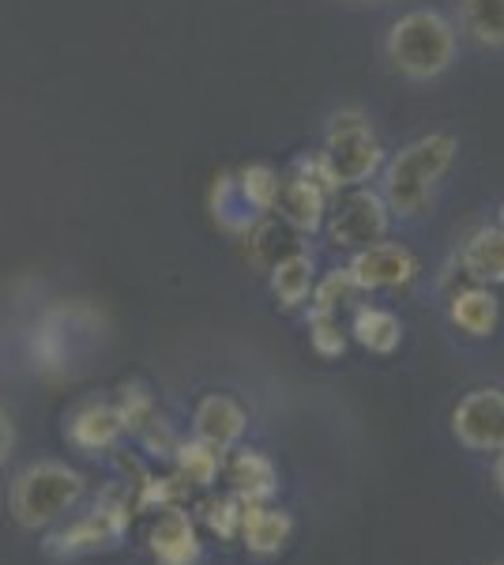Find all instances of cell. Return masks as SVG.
<instances>
[{
	"instance_id": "6da1fadb",
	"label": "cell",
	"mask_w": 504,
	"mask_h": 565,
	"mask_svg": "<svg viewBox=\"0 0 504 565\" xmlns=\"http://www.w3.org/2000/svg\"><path fill=\"white\" fill-rule=\"evenodd\" d=\"M455 154H460V140L452 132H426L418 140L403 143L392 159H384L380 196L388 212L399 218H415L426 212L437 185L452 170Z\"/></svg>"
},
{
	"instance_id": "7a4b0ae2",
	"label": "cell",
	"mask_w": 504,
	"mask_h": 565,
	"mask_svg": "<svg viewBox=\"0 0 504 565\" xmlns=\"http://www.w3.org/2000/svg\"><path fill=\"white\" fill-rule=\"evenodd\" d=\"M455 53H460L455 26L444 12H437V8H410V12H403L399 20L388 26V39H384V57H388V65L396 68L403 79H410V84L441 79L444 72L455 65Z\"/></svg>"
},
{
	"instance_id": "3957f363",
	"label": "cell",
	"mask_w": 504,
	"mask_h": 565,
	"mask_svg": "<svg viewBox=\"0 0 504 565\" xmlns=\"http://www.w3.org/2000/svg\"><path fill=\"white\" fill-rule=\"evenodd\" d=\"M87 494V479L76 468L61 460L26 463L8 487V516L23 532H42V527L61 524Z\"/></svg>"
},
{
	"instance_id": "277c9868",
	"label": "cell",
	"mask_w": 504,
	"mask_h": 565,
	"mask_svg": "<svg viewBox=\"0 0 504 565\" xmlns=\"http://www.w3.org/2000/svg\"><path fill=\"white\" fill-rule=\"evenodd\" d=\"M320 162H324V174L332 178L335 193L339 189H354L365 185L380 174L384 167V143L373 121L362 114V109H335L328 117L324 129V148L317 151Z\"/></svg>"
},
{
	"instance_id": "5b68a950",
	"label": "cell",
	"mask_w": 504,
	"mask_h": 565,
	"mask_svg": "<svg viewBox=\"0 0 504 565\" xmlns=\"http://www.w3.org/2000/svg\"><path fill=\"white\" fill-rule=\"evenodd\" d=\"M324 226L335 249L357 253V249H365V245H377L388 238L392 212H388V204H384L380 189L354 185V189H339L335 193V200L328 204Z\"/></svg>"
},
{
	"instance_id": "8992f818",
	"label": "cell",
	"mask_w": 504,
	"mask_h": 565,
	"mask_svg": "<svg viewBox=\"0 0 504 565\" xmlns=\"http://www.w3.org/2000/svg\"><path fill=\"white\" fill-rule=\"evenodd\" d=\"M128 532V505L117 498H103L87 513L72 516L68 524L45 535V554L50 558H87L98 551H114Z\"/></svg>"
},
{
	"instance_id": "52a82bcc",
	"label": "cell",
	"mask_w": 504,
	"mask_h": 565,
	"mask_svg": "<svg viewBox=\"0 0 504 565\" xmlns=\"http://www.w3.org/2000/svg\"><path fill=\"white\" fill-rule=\"evenodd\" d=\"M332 196H335V185H332V178L324 174V162H320V154H309V159H298L294 174L282 178L279 200H275L271 212H279V218L290 231L317 234L328 218Z\"/></svg>"
},
{
	"instance_id": "ba28073f",
	"label": "cell",
	"mask_w": 504,
	"mask_h": 565,
	"mask_svg": "<svg viewBox=\"0 0 504 565\" xmlns=\"http://www.w3.org/2000/svg\"><path fill=\"white\" fill-rule=\"evenodd\" d=\"M452 434L471 452H501L504 449V392L501 388H471L452 407Z\"/></svg>"
},
{
	"instance_id": "9c48e42d",
	"label": "cell",
	"mask_w": 504,
	"mask_h": 565,
	"mask_svg": "<svg viewBox=\"0 0 504 565\" xmlns=\"http://www.w3.org/2000/svg\"><path fill=\"white\" fill-rule=\"evenodd\" d=\"M346 271L354 276L357 290H399L418 276V257L399 242H377L351 253Z\"/></svg>"
},
{
	"instance_id": "30bf717a",
	"label": "cell",
	"mask_w": 504,
	"mask_h": 565,
	"mask_svg": "<svg viewBox=\"0 0 504 565\" xmlns=\"http://www.w3.org/2000/svg\"><path fill=\"white\" fill-rule=\"evenodd\" d=\"M148 551L159 565H200L204 543H200L196 521L181 505H167L148 532Z\"/></svg>"
},
{
	"instance_id": "8fae6325",
	"label": "cell",
	"mask_w": 504,
	"mask_h": 565,
	"mask_svg": "<svg viewBox=\"0 0 504 565\" xmlns=\"http://www.w3.org/2000/svg\"><path fill=\"white\" fill-rule=\"evenodd\" d=\"M192 430H196L200 441L211 445V449L230 452L245 437V430H249V415H245V407L237 404L234 396H226V392H207L196 404V412H192Z\"/></svg>"
},
{
	"instance_id": "7c38bea8",
	"label": "cell",
	"mask_w": 504,
	"mask_h": 565,
	"mask_svg": "<svg viewBox=\"0 0 504 565\" xmlns=\"http://www.w3.org/2000/svg\"><path fill=\"white\" fill-rule=\"evenodd\" d=\"M290 535H294V516L287 509H275L271 501H245L242 532H237L245 551L256 558H271V554L287 551Z\"/></svg>"
},
{
	"instance_id": "4fadbf2b",
	"label": "cell",
	"mask_w": 504,
	"mask_h": 565,
	"mask_svg": "<svg viewBox=\"0 0 504 565\" xmlns=\"http://www.w3.org/2000/svg\"><path fill=\"white\" fill-rule=\"evenodd\" d=\"M223 476L230 482V494L242 501H271L279 494V468L256 449H234L223 460Z\"/></svg>"
},
{
	"instance_id": "5bb4252c",
	"label": "cell",
	"mask_w": 504,
	"mask_h": 565,
	"mask_svg": "<svg viewBox=\"0 0 504 565\" xmlns=\"http://www.w3.org/2000/svg\"><path fill=\"white\" fill-rule=\"evenodd\" d=\"M68 437L84 452H106L125 437V418L117 412V404L90 399V404H84L68 418Z\"/></svg>"
},
{
	"instance_id": "9a60e30c",
	"label": "cell",
	"mask_w": 504,
	"mask_h": 565,
	"mask_svg": "<svg viewBox=\"0 0 504 565\" xmlns=\"http://www.w3.org/2000/svg\"><path fill=\"white\" fill-rule=\"evenodd\" d=\"M448 317L471 340H485V335L497 332L501 324V298L493 295V287L471 282V287L455 290L452 302H448Z\"/></svg>"
},
{
	"instance_id": "2e32d148",
	"label": "cell",
	"mask_w": 504,
	"mask_h": 565,
	"mask_svg": "<svg viewBox=\"0 0 504 565\" xmlns=\"http://www.w3.org/2000/svg\"><path fill=\"white\" fill-rule=\"evenodd\" d=\"M463 276L482 287H504V231L497 223L479 226L460 249Z\"/></svg>"
},
{
	"instance_id": "e0dca14e",
	"label": "cell",
	"mask_w": 504,
	"mask_h": 565,
	"mask_svg": "<svg viewBox=\"0 0 504 565\" xmlns=\"http://www.w3.org/2000/svg\"><path fill=\"white\" fill-rule=\"evenodd\" d=\"M268 279H271V290H275V298H279L282 309L305 306L309 295H313V282H317L313 253H305V249L287 253V257L275 260L268 268Z\"/></svg>"
},
{
	"instance_id": "ac0fdd59",
	"label": "cell",
	"mask_w": 504,
	"mask_h": 565,
	"mask_svg": "<svg viewBox=\"0 0 504 565\" xmlns=\"http://www.w3.org/2000/svg\"><path fill=\"white\" fill-rule=\"evenodd\" d=\"M245 249H249V260L256 268L268 271L275 260H282L287 253L301 249V245H298V231H290L282 218H271V212H268L245 231Z\"/></svg>"
},
{
	"instance_id": "d6986e66",
	"label": "cell",
	"mask_w": 504,
	"mask_h": 565,
	"mask_svg": "<svg viewBox=\"0 0 504 565\" xmlns=\"http://www.w3.org/2000/svg\"><path fill=\"white\" fill-rule=\"evenodd\" d=\"M351 332H354V340L373 354H392V351H399V343H403V321L392 309H380V306H357Z\"/></svg>"
},
{
	"instance_id": "ffe728a7",
	"label": "cell",
	"mask_w": 504,
	"mask_h": 565,
	"mask_svg": "<svg viewBox=\"0 0 504 565\" xmlns=\"http://www.w3.org/2000/svg\"><path fill=\"white\" fill-rule=\"evenodd\" d=\"M460 23L485 50H504V0H460Z\"/></svg>"
},
{
	"instance_id": "44dd1931",
	"label": "cell",
	"mask_w": 504,
	"mask_h": 565,
	"mask_svg": "<svg viewBox=\"0 0 504 565\" xmlns=\"http://www.w3.org/2000/svg\"><path fill=\"white\" fill-rule=\"evenodd\" d=\"M211 212H215V218L230 234H245L256 223V218H260L249 207V200L242 196V189H237L234 174H223V178L215 181V189H211Z\"/></svg>"
},
{
	"instance_id": "7402d4cb",
	"label": "cell",
	"mask_w": 504,
	"mask_h": 565,
	"mask_svg": "<svg viewBox=\"0 0 504 565\" xmlns=\"http://www.w3.org/2000/svg\"><path fill=\"white\" fill-rule=\"evenodd\" d=\"M173 460H178V476L189 482V487H211L223 471V452L211 449L196 437V441H181L173 449Z\"/></svg>"
},
{
	"instance_id": "603a6c76",
	"label": "cell",
	"mask_w": 504,
	"mask_h": 565,
	"mask_svg": "<svg viewBox=\"0 0 504 565\" xmlns=\"http://www.w3.org/2000/svg\"><path fill=\"white\" fill-rule=\"evenodd\" d=\"M237 189H242V196L249 200V207L256 215H268L275 207V200H279V170L268 167V162H249V167H242L234 174Z\"/></svg>"
},
{
	"instance_id": "cb8c5ba5",
	"label": "cell",
	"mask_w": 504,
	"mask_h": 565,
	"mask_svg": "<svg viewBox=\"0 0 504 565\" xmlns=\"http://www.w3.org/2000/svg\"><path fill=\"white\" fill-rule=\"evenodd\" d=\"M357 295H362V290H357V282H354L351 271H346V268H332L324 279L313 282V295H309V298H313V313L339 317V309L351 306Z\"/></svg>"
},
{
	"instance_id": "d4e9b609",
	"label": "cell",
	"mask_w": 504,
	"mask_h": 565,
	"mask_svg": "<svg viewBox=\"0 0 504 565\" xmlns=\"http://www.w3.org/2000/svg\"><path fill=\"white\" fill-rule=\"evenodd\" d=\"M242 509H245V501L234 498V494L215 498V501H207V505H204V524L218 535V540L234 543L237 532H242Z\"/></svg>"
},
{
	"instance_id": "484cf974",
	"label": "cell",
	"mask_w": 504,
	"mask_h": 565,
	"mask_svg": "<svg viewBox=\"0 0 504 565\" xmlns=\"http://www.w3.org/2000/svg\"><path fill=\"white\" fill-rule=\"evenodd\" d=\"M309 343L320 359H339L346 351V332L332 313H309Z\"/></svg>"
},
{
	"instance_id": "4316f807",
	"label": "cell",
	"mask_w": 504,
	"mask_h": 565,
	"mask_svg": "<svg viewBox=\"0 0 504 565\" xmlns=\"http://www.w3.org/2000/svg\"><path fill=\"white\" fill-rule=\"evenodd\" d=\"M12 449H15V423H12V415H8V407L0 404V468L12 457Z\"/></svg>"
},
{
	"instance_id": "83f0119b",
	"label": "cell",
	"mask_w": 504,
	"mask_h": 565,
	"mask_svg": "<svg viewBox=\"0 0 504 565\" xmlns=\"http://www.w3.org/2000/svg\"><path fill=\"white\" fill-rule=\"evenodd\" d=\"M493 482H497V490L504 498V449L497 452V460H493Z\"/></svg>"
},
{
	"instance_id": "f1b7e54d",
	"label": "cell",
	"mask_w": 504,
	"mask_h": 565,
	"mask_svg": "<svg viewBox=\"0 0 504 565\" xmlns=\"http://www.w3.org/2000/svg\"><path fill=\"white\" fill-rule=\"evenodd\" d=\"M497 226L504 231V200H501V207H497Z\"/></svg>"
},
{
	"instance_id": "f546056e",
	"label": "cell",
	"mask_w": 504,
	"mask_h": 565,
	"mask_svg": "<svg viewBox=\"0 0 504 565\" xmlns=\"http://www.w3.org/2000/svg\"><path fill=\"white\" fill-rule=\"evenodd\" d=\"M351 4H384V0H351Z\"/></svg>"
},
{
	"instance_id": "4dcf8cb0",
	"label": "cell",
	"mask_w": 504,
	"mask_h": 565,
	"mask_svg": "<svg viewBox=\"0 0 504 565\" xmlns=\"http://www.w3.org/2000/svg\"><path fill=\"white\" fill-rule=\"evenodd\" d=\"M497 565H504V562H497Z\"/></svg>"
}]
</instances>
